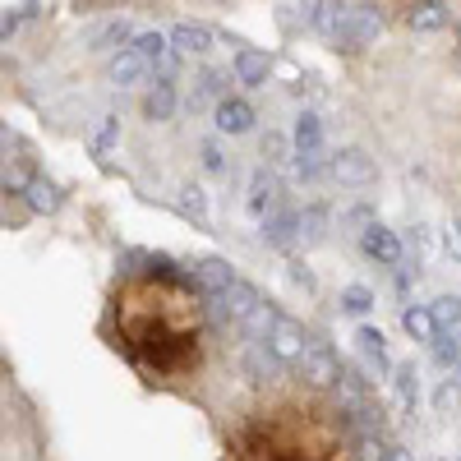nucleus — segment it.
<instances>
[{
  "instance_id": "obj_1",
  "label": "nucleus",
  "mask_w": 461,
  "mask_h": 461,
  "mask_svg": "<svg viewBox=\"0 0 461 461\" xmlns=\"http://www.w3.org/2000/svg\"><path fill=\"white\" fill-rule=\"evenodd\" d=\"M378 28H383V19L374 5H351V19H346V28L337 37V51H365L378 37Z\"/></svg>"
},
{
  "instance_id": "obj_5",
  "label": "nucleus",
  "mask_w": 461,
  "mask_h": 461,
  "mask_svg": "<svg viewBox=\"0 0 461 461\" xmlns=\"http://www.w3.org/2000/svg\"><path fill=\"white\" fill-rule=\"evenodd\" d=\"M341 185H369L374 180V162L365 158L360 148H341V152H332V167H328Z\"/></svg>"
},
{
  "instance_id": "obj_25",
  "label": "nucleus",
  "mask_w": 461,
  "mask_h": 461,
  "mask_svg": "<svg viewBox=\"0 0 461 461\" xmlns=\"http://www.w3.org/2000/svg\"><path fill=\"white\" fill-rule=\"evenodd\" d=\"M393 388H397L402 406H406V411H415V402H420V383H415V365H397V369H393Z\"/></svg>"
},
{
  "instance_id": "obj_26",
  "label": "nucleus",
  "mask_w": 461,
  "mask_h": 461,
  "mask_svg": "<svg viewBox=\"0 0 461 461\" xmlns=\"http://www.w3.org/2000/svg\"><path fill=\"white\" fill-rule=\"evenodd\" d=\"M282 360L273 356V351H267V341H254L249 346V356H245V369L254 374V378H273V369H277Z\"/></svg>"
},
{
  "instance_id": "obj_12",
  "label": "nucleus",
  "mask_w": 461,
  "mask_h": 461,
  "mask_svg": "<svg viewBox=\"0 0 461 461\" xmlns=\"http://www.w3.org/2000/svg\"><path fill=\"white\" fill-rule=\"evenodd\" d=\"M212 115H217V130L221 134H249L254 130V106L245 97H226Z\"/></svg>"
},
{
  "instance_id": "obj_22",
  "label": "nucleus",
  "mask_w": 461,
  "mask_h": 461,
  "mask_svg": "<svg viewBox=\"0 0 461 461\" xmlns=\"http://www.w3.org/2000/svg\"><path fill=\"white\" fill-rule=\"evenodd\" d=\"M125 42H130V23H125V19H111L106 28H97V32H93V51H111V56H121V51H130Z\"/></svg>"
},
{
  "instance_id": "obj_17",
  "label": "nucleus",
  "mask_w": 461,
  "mask_h": 461,
  "mask_svg": "<svg viewBox=\"0 0 461 461\" xmlns=\"http://www.w3.org/2000/svg\"><path fill=\"white\" fill-rule=\"evenodd\" d=\"M143 115H148V121H171V115H176V88H171V79H158V84L143 93Z\"/></svg>"
},
{
  "instance_id": "obj_37",
  "label": "nucleus",
  "mask_w": 461,
  "mask_h": 461,
  "mask_svg": "<svg viewBox=\"0 0 461 461\" xmlns=\"http://www.w3.org/2000/svg\"><path fill=\"white\" fill-rule=\"evenodd\" d=\"M277 74L295 84V79H300V65H295V60H277Z\"/></svg>"
},
{
  "instance_id": "obj_14",
  "label": "nucleus",
  "mask_w": 461,
  "mask_h": 461,
  "mask_svg": "<svg viewBox=\"0 0 461 461\" xmlns=\"http://www.w3.org/2000/svg\"><path fill=\"white\" fill-rule=\"evenodd\" d=\"M148 79V65H143V56L130 47V51H121V56H111V84L115 88H139Z\"/></svg>"
},
{
  "instance_id": "obj_4",
  "label": "nucleus",
  "mask_w": 461,
  "mask_h": 461,
  "mask_svg": "<svg viewBox=\"0 0 461 461\" xmlns=\"http://www.w3.org/2000/svg\"><path fill=\"white\" fill-rule=\"evenodd\" d=\"M360 249L369 258H378L383 267H397L402 263V236H397V230H388L383 221H374L369 230H360Z\"/></svg>"
},
{
  "instance_id": "obj_9",
  "label": "nucleus",
  "mask_w": 461,
  "mask_h": 461,
  "mask_svg": "<svg viewBox=\"0 0 461 461\" xmlns=\"http://www.w3.org/2000/svg\"><path fill=\"white\" fill-rule=\"evenodd\" d=\"M171 47H176L180 56H208V51H212V28L185 19V23L171 28Z\"/></svg>"
},
{
  "instance_id": "obj_30",
  "label": "nucleus",
  "mask_w": 461,
  "mask_h": 461,
  "mask_svg": "<svg viewBox=\"0 0 461 461\" xmlns=\"http://www.w3.org/2000/svg\"><path fill=\"white\" fill-rule=\"evenodd\" d=\"M434 406H438L443 415L461 406V378H443V383H438V388H434Z\"/></svg>"
},
{
  "instance_id": "obj_18",
  "label": "nucleus",
  "mask_w": 461,
  "mask_h": 461,
  "mask_svg": "<svg viewBox=\"0 0 461 461\" xmlns=\"http://www.w3.org/2000/svg\"><path fill=\"white\" fill-rule=\"evenodd\" d=\"M452 19V10L443 5V0H420V5H406V23L420 28V32H434Z\"/></svg>"
},
{
  "instance_id": "obj_33",
  "label": "nucleus",
  "mask_w": 461,
  "mask_h": 461,
  "mask_svg": "<svg viewBox=\"0 0 461 461\" xmlns=\"http://www.w3.org/2000/svg\"><path fill=\"white\" fill-rule=\"evenodd\" d=\"M115 134H121V121H115V115H102V125H97V152H106L111 143H115Z\"/></svg>"
},
{
  "instance_id": "obj_13",
  "label": "nucleus",
  "mask_w": 461,
  "mask_h": 461,
  "mask_svg": "<svg viewBox=\"0 0 461 461\" xmlns=\"http://www.w3.org/2000/svg\"><path fill=\"white\" fill-rule=\"evenodd\" d=\"M212 300H221V310H226V319H230V323H245V319L258 310V304H263V295H258L249 282H236L226 295H212Z\"/></svg>"
},
{
  "instance_id": "obj_39",
  "label": "nucleus",
  "mask_w": 461,
  "mask_h": 461,
  "mask_svg": "<svg viewBox=\"0 0 461 461\" xmlns=\"http://www.w3.org/2000/svg\"><path fill=\"white\" fill-rule=\"evenodd\" d=\"M456 461H461V456H456Z\"/></svg>"
},
{
  "instance_id": "obj_2",
  "label": "nucleus",
  "mask_w": 461,
  "mask_h": 461,
  "mask_svg": "<svg viewBox=\"0 0 461 461\" xmlns=\"http://www.w3.org/2000/svg\"><path fill=\"white\" fill-rule=\"evenodd\" d=\"M267 351H273L282 365H300L304 356H310V332H304L295 319H282L273 328V337H267Z\"/></svg>"
},
{
  "instance_id": "obj_27",
  "label": "nucleus",
  "mask_w": 461,
  "mask_h": 461,
  "mask_svg": "<svg viewBox=\"0 0 461 461\" xmlns=\"http://www.w3.org/2000/svg\"><path fill=\"white\" fill-rule=\"evenodd\" d=\"M323 226H328V212H323V208H310V212L300 217V240H304V245H319V240L328 236Z\"/></svg>"
},
{
  "instance_id": "obj_24",
  "label": "nucleus",
  "mask_w": 461,
  "mask_h": 461,
  "mask_svg": "<svg viewBox=\"0 0 461 461\" xmlns=\"http://www.w3.org/2000/svg\"><path fill=\"white\" fill-rule=\"evenodd\" d=\"M295 148L300 152H319L323 148V125H319L314 111H300V121H295Z\"/></svg>"
},
{
  "instance_id": "obj_21",
  "label": "nucleus",
  "mask_w": 461,
  "mask_h": 461,
  "mask_svg": "<svg viewBox=\"0 0 461 461\" xmlns=\"http://www.w3.org/2000/svg\"><path fill=\"white\" fill-rule=\"evenodd\" d=\"M277 323H282L277 304H273V300H263V304H258V310H254V314H249V319H245L240 328L249 332V341H267V337H273V328H277Z\"/></svg>"
},
{
  "instance_id": "obj_20",
  "label": "nucleus",
  "mask_w": 461,
  "mask_h": 461,
  "mask_svg": "<svg viewBox=\"0 0 461 461\" xmlns=\"http://www.w3.org/2000/svg\"><path fill=\"white\" fill-rule=\"evenodd\" d=\"M402 328L415 337V341H438V323L429 314V304H406L402 310Z\"/></svg>"
},
{
  "instance_id": "obj_23",
  "label": "nucleus",
  "mask_w": 461,
  "mask_h": 461,
  "mask_svg": "<svg viewBox=\"0 0 461 461\" xmlns=\"http://www.w3.org/2000/svg\"><path fill=\"white\" fill-rule=\"evenodd\" d=\"M429 314H434V323H438V332H461V295H438L434 304H429Z\"/></svg>"
},
{
  "instance_id": "obj_32",
  "label": "nucleus",
  "mask_w": 461,
  "mask_h": 461,
  "mask_svg": "<svg viewBox=\"0 0 461 461\" xmlns=\"http://www.w3.org/2000/svg\"><path fill=\"white\" fill-rule=\"evenodd\" d=\"M263 158H267V167H286L291 162V143L282 134H267L263 139Z\"/></svg>"
},
{
  "instance_id": "obj_15",
  "label": "nucleus",
  "mask_w": 461,
  "mask_h": 461,
  "mask_svg": "<svg viewBox=\"0 0 461 461\" xmlns=\"http://www.w3.org/2000/svg\"><path fill=\"white\" fill-rule=\"evenodd\" d=\"M23 203H28V212H56L60 208V185L47 180V176H28Z\"/></svg>"
},
{
  "instance_id": "obj_11",
  "label": "nucleus",
  "mask_w": 461,
  "mask_h": 461,
  "mask_svg": "<svg viewBox=\"0 0 461 461\" xmlns=\"http://www.w3.org/2000/svg\"><path fill=\"white\" fill-rule=\"evenodd\" d=\"M134 51L143 56L148 69L171 74V65H176V56H171V37H162V32H139V37H134Z\"/></svg>"
},
{
  "instance_id": "obj_7",
  "label": "nucleus",
  "mask_w": 461,
  "mask_h": 461,
  "mask_svg": "<svg viewBox=\"0 0 461 461\" xmlns=\"http://www.w3.org/2000/svg\"><path fill=\"white\" fill-rule=\"evenodd\" d=\"M189 277H194V282L208 291V300H212V295H226L230 286L240 282L236 273H230V263H226V258H199V263H194V273H189Z\"/></svg>"
},
{
  "instance_id": "obj_38",
  "label": "nucleus",
  "mask_w": 461,
  "mask_h": 461,
  "mask_svg": "<svg viewBox=\"0 0 461 461\" xmlns=\"http://www.w3.org/2000/svg\"><path fill=\"white\" fill-rule=\"evenodd\" d=\"M456 341H461V332H456Z\"/></svg>"
},
{
  "instance_id": "obj_10",
  "label": "nucleus",
  "mask_w": 461,
  "mask_h": 461,
  "mask_svg": "<svg viewBox=\"0 0 461 461\" xmlns=\"http://www.w3.org/2000/svg\"><path fill=\"white\" fill-rule=\"evenodd\" d=\"M226 97H230V84H226L221 69H203L199 79H194V88H189V106H194V111L208 106V102H212V111H217Z\"/></svg>"
},
{
  "instance_id": "obj_35",
  "label": "nucleus",
  "mask_w": 461,
  "mask_h": 461,
  "mask_svg": "<svg viewBox=\"0 0 461 461\" xmlns=\"http://www.w3.org/2000/svg\"><path fill=\"white\" fill-rule=\"evenodd\" d=\"M443 249H447V254L461 263V221H452V226L443 230Z\"/></svg>"
},
{
  "instance_id": "obj_34",
  "label": "nucleus",
  "mask_w": 461,
  "mask_h": 461,
  "mask_svg": "<svg viewBox=\"0 0 461 461\" xmlns=\"http://www.w3.org/2000/svg\"><path fill=\"white\" fill-rule=\"evenodd\" d=\"M406 245H411V254H420V258H425V254H429V226H411Z\"/></svg>"
},
{
  "instance_id": "obj_28",
  "label": "nucleus",
  "mask_w": 461,
  "mask_h": 461,
  "mask_svg": "<svg viewBox=\"0 0 461 461\" xmlns=\"http://www.w3.org/2000/svg\"><path fill=\"white\" fill-rule=\"evenodd\" d=\"M180 212L194 217V221H208V199H203L199 185H185V189H180Z\"/></svg>"
},
{
  "instance_id": "obj_31",
  "label": "nucleus",
  "mask_w": 461,
  "mask_h": 461,
  "mask_svg": "<svg viewBox=\"0 0 461 461\" xmlns=\"http://www.w3.org/2000/svg\"><path fill=\"white\" fill-rule=\"evenodd\" d=\"M434 360H438L443 369H461V341H456V337H438V341H434Z\"/></svg>"
},
{
  "instance_id": "obj_29",
  "label": "nucleus",
  "mask_w": 461,
  "mask_h": 461,
  "mask_svg": "<svg viewBox=\"0 0 461 461\" xmlns=\"http://www.w3.org/2000/svg\"><path fill=\"white\" fill-rule=\"evenodd\" d=\"M341 310L346 314H369L374 310V291L369 286H346L341 291Z\"/></svg>"
},
{
  "instance_id": "obj_6",
  "label": "nucleus",
  "mask_w": 461,
  "mask_h": 461,
  "mask_svg": "<svg viewBox=\"0 0 461 461\" xmlns=\"http://www.w3.org/2000/svg\"><path fill=\"white\" fill-rule=\"evenodd\" d=\"M277 194H282L277 176H273V171H254V180H249V212H254L258 221L277 217Z\"/></svg>"
},
{
  "instance_id": "obj_36",
  "label": "nucleus",
  "mask_w": 461,
  "mask_h": 461,
  "mask_svg": "<svg viewBox=\"0 0 461 461\" xmlns=\"http://www.w3.org/2000/svg\"><path fill=\"white\" fill-rule=\"evenodd\" d=\"M203 167H208V171H226V162H221V148H217V143H203Z\"/></svg>"
},
{
  "instance_id": "obj_8",
  "label": "nucleus",
  "mask_w": 461,
  "mask_h": 461,
  "mask_svg": "<svg viewBox=\"0 0 461 461\" xmlns=\"http://www.w3.org/2000/svg\"><path fill=\"white\" fill-rule=\"evenodd\" d=\"M267 74H273V56H267V51H258V47H240L236 51V79L245 88H263Z\"/></svg>"
},
{
  "instance_id": "obj_3",
  "label": "nucleus",
  "mask_w": 461,
  "mask_h": 461,
  "mask_svg": "<svg viewBox=\"0 0 461 461\" xmlns=\"http://www.w3.org/2000/svg\"><path fill=\"white\" fill-rule=\"evenodd\" d=\"M300 378L310 383V388H332V383H341L346 374H341V365H337V356L328 351V346H310V356L300 360Z\"/></svg>"
},
{
  "instance_id": "obj_19",
  "label": "nucleus",
  "mask_w": 461,
  "mask_h": 461,
  "mask_svg": "<svg viewBox=\"0 0 461 461\" xmlns=\"http://www.w3.org/2000/svg\"><path fill=\"white\" fill-rule=\"evenodd\" d=\"M356 341H360L365 360H369V365H374L378 374H388V369H393V360H388V337H383L378 328H369V323H365V328L356 332Z\"/></svg>"
},
{
  "instance_id": "obj_16",
  "label": "nucleus",
  "mask_w": 461,
  "mask_h": 461,
  "mask_svg": "<svg viewBox=\"0 0 461 461\" xmlns=\"http://www.w3.org/2000/svg\"><path fill=\"white\" fill-rule=\"evenodd\" d=\"M263 240L273 245V249H291V245H300V217H295V212L267 217V221H263Z\"/></svg>"
}]
</instances>
